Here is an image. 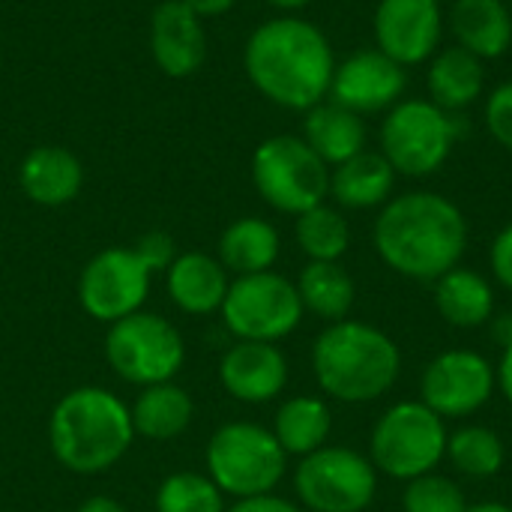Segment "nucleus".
Listing matches in <instances>:
<instances>
[{"instance_id": "obj_22", "label": "nucleus", "mask_w": 512, "mask_h": 512, "mask_svg": "<svg viewBox=\"0 0 512 512\" xmlns=\"http://www.w3.org/2000/svg\"><path fill=\"white\" fill-rule=\"evenodd\" d=\"M396 183L393 165L384 159V153H357L348 162L336 165L330 174V195L348 207V210H369L390 198Z\"/></svg>"}, {"instance_id": "obj_14", "label": "nucleus", "mask_w": 512, "mask_h": 512, "mask_svg": "<svg viewBox=\"0 0 512 512\" xmlns=\"http://www.w3.org/2000/svg\"><path fill=\"white\" fill-rule=\"evenodd\" d=\"M444 15L438 0H381L375 9L378 51L399 66H417L438 51Z\"/></svg>"}, {"instance_id": "obj_3", "label": "nucleus", "mask_w": 512, "mask_h": 512, "mask_svg": "<svg viewBox=\"0 0 512 512\" xmlns=\"http://www.w3.org/2000/svg\"><path fill=\"white\" fill-rule=\"evenodd\" d=\"M132 414L105 387L69 390L48 417V447L72 474H105L132 447Z\"/></svg>"}, {"instance_id": "obj_1", "label": "nucleus", "mask_w": 512, "mask_h": 512, "mask_svg": "<svg viewBox=\"0 0 512 512\" xmlns=\"http://www.w3.org/2000/svg\"><path fill=\"white\" fill-rule=\"evenodd\" d=\"M243 66L264 99L291 111H309L330 93L336 57L330 39L312 21L285 15L252 30Z\"/></svg>"}, {"instance_id": "obj_5", "label": "nucleus", "mask_w": 512, "mask_h": 512, "mask_svg": "<svg viewBox=\"0 0 512 512\" xmlns=\"http://www.w3.org/2000/svg\"><path fill=\"white\" fill-rule=\"evenodd\" d=\"M204 459L207 477L219 486V492L243 501L273 495V489L285 477L288 453L264 426L228 423L213 432Z\"/></svg>"}, {"instance_id": "obj_32", "label": "nucleus", "mask_w": 512, "mask_h": 512, "mask_svg": "<svg viewBox=\"0 0 512 512\" xmlns=\"http://www.w3.org/2000/svg\"><path fill=\"white\" fill-rule=\"evenodd\" d=\"M402 507L405 512H468V501L453 480L423 474L408 483Z\"/></svg>"}, {"instance_id": "obj_42", "label": "nucleus", "mask_w": 512, "mask_h": 512, "mask_svg": "<svg viewBox=\"0 0 512 512\" xmlns=\"http://www.w3.org/2000/svg\"><path fill=\"white\" fill-rule=\"evenodd\" d=\"M438 3H453V0H438Z\"/></svg>"}, {"instance_id": "obj_21", "label": "nucleus", "mask_w": 512, "mask_h": 512, "mask_svg": "<svg viewBox=\"0 0 512 512\" xmlns=\"http://www.w3.org/2000/svg\"><path fill=\"white\" fill-rule=\"evenodd\" d=\"M303 141L327 162L342 165L351 156L363 153L366 147V126L363 117L336 105V102H318L306 111L303 120Z\"/></svg>"}, {"instance_id": "obj_37", "label": "nucleus", "mask_w": 512, "mask_h": 512, "mask_svg": "<svg viewBox=\"0 0 512 512\" xmlns=\"http://www.w3.org/2000/svg\"><path fill=\"white\" fill-rule=\"evenodd\" d=\"M198 18H216V15H225L237 0H183Z\"/></svg>"}, {"instance_id": "obj_27", "label": "nucleus", "mask_w": 512, "mask_h": 512, "mask_svg": "<svg viewBox=\"0 0 512 512\" xmlns=\"http://www.w3.org/2000/svg\"><path fill=\"white\" fill-rule=\"evenodd\" d=\"M330 408L315 399V396H297L288 399L279 414H276V441L285 453L291 456H309L315 450L324 447V441L330 438Z\"/></svg>"}, {"instance_id": "obj_16", "label": "nucleus", "mask_w": 512, "mask_h": 512, "mask_svg": "<svg viewBox=\"0 0 512 512\" xmlns=\"http://www.w3.org/2000/svg\"><path fill=\"white\" fill-rule=\"evenodd\" d=\"M150 51L168 78H189L207 60L201 18L183 0H162L150 18Z\"/></svg>"}, {"instance_id": "obj_7", "label": "nucleus", "mask_w": 512, "mask_h": 512, "mask_svg": "<svg viewBox=\"0 0 512 512\" xmlns=\"http://www.w3.org/2000/svg\"><path fill=\"white\" fill-rule=\"evenodd\" d=\"M105 360L126 384L153 387L174 381V375L183 369L186 345L171 321L141 309L108 324Z\"/></svg>"}, {"instance_id": "obj_13", "label": "nucleus", "mask_w": 512, "mask_h": 512, "mask_svg": "<svg viewBox=\"0 0 512 512\" xmlns=\"http://www.w3.org/2000/svg\"><path fill=\"white\" fill-rule=\"evenodd\" d=\"M495 372L474 351H447L423 372V405L444 417H465L483 408L492 396Z\"/></svg>"}, {"instance_id": "obj_8", "label": "nucleus", "mask_w": 512, "mask_h": 512, "mask_svg": "<svg viewBox=\"0 0 512 512\" xmlns=\"http://www.w3.org/2000/svg\"><path fill=\"white\" fill-rule=\"evenodd\" d=\"M459 141V120L432 99L396 102L381 123V153L396 174H435Z\"/></svg>"}, {"instance_id": "obj_30", "label": "nucleus", "mask_w": 512, "mask_h": 512, "mask_svg": "<svg viewBox=\"0 0 512 512\" xmlns=\"http://www.w3.org/2000/svg\"><path fill=\"white\" fill-rule=\"evenodd\" d=\"M447 456L468 477H492L504 468V444L483 426H468L447 438Z\"/></svg>"}, {"instance_id": "obj_23", "label": "nucleus", "mask_w": 512, "mask_h": 512, "mask_svg": "<svg viewBox=\"0 0 512 512\" xmlns=\"http://www.w3.org/2000/svg\"><path fill=\"white\" fill-rule=\"evenodd\" d=\"M129 414H132L135 435L147 441H171L189 429L195 405L183 387H177L174 381H165V384L141 387Z\"/></svg>"}, {"instance_id": "obj_10", "label": "nucleus", "mask_w": 512, "mask_h": 512, "mask_svg": "<svg viewBox=\"0 0 512 512\" xmlns=\"http://www.w3.org/2000/svg\"><path fill=\"white\" fill-rule=\"evenodd\" d=\"M219 312L225 327L240 342H279L297 330L303 318V300L294 282L273 270H264L252 276H237L228 285Z\"/></svg>"}, {"instance_id": "obj_6", "label": "nucleus", "mask_w": 512, "mask_h": 512, "mask_svg": "<svg viewBox=\"0 0 512 512\" xmlns=\"http://www.w3.org/2000/svg\"><path fill=\"white\" fill-rule=\"evenodd\" d=\"M252 183L279 213L300 216L330 195V165L297 135H273L252 156Z\"/></svg>"}, {"instance_id": "obj_18", "label": "nucleus", "mask_w": 512, "mask_h": 512, "mask_svg": "<svg viewBox=\"0 0 512 512\" xmlns=\"http://www.w3.org/2000/svg\"><path fill=\"white\" fill-rule=\"evenodd\" d=\"M18 186L39 207H63L75 201L84 186L81 159L66 147H33L18 165Z\"/></svg>"}, {"instance_id": "obj_38", "label": "nucleus", "mask_w": 512, "mask_h": 512, "mask_svg": "<svg viewBox=\"0 0 512 512\" xmlns=\"http://www.w3.org/2000/svg\"><path fill=\"white\" fill-rule=\"evenodd\" d=\"M498 381H501V390H504L507 402L512 405V342H510V345H504V357H501Z\"/></svg>"}, {"instance_id": "obj_26", "label": "nucleus", "mask_w": 512, "mask_h": 512, "mask_svg": "<svg viewBox=\"0 0 512 512\" xmlns=\"http://www.w3.org/2000/svg\"><path fill=\"white\" fill-rule=\"evenodd\" d=\"M435 306L453 327H480L495 309L492 285L474 270L453 267L435 282Z\"/></svg>"}, {"instance_id": "obj_20", "label": "nucleus", "mask_w": 512, "mask_h": 512, "mask_svg": "<svg viewBox=\"0 0 512 512\" xmlns=\"http://www.w3.org/2000/svg\"><path fill=\"white\" fill-rule=\"evenodd\" d=\"M450 27L459 45L480 60L501 57L512 42V12L504 0H453Z\"/></svg>"}, {"instance_id": "obj_19", "label": "nucleus", "mask_w": 512, "mask_h": 512, "mask_svg": "<svg viewBox=\"0 0 512 512\" xmlns=\"http://www.w3.org/2000/svg\"><path fill=\"white\" fill-rule=\"evenodd\" d=\"M228 285V270L207 252H183L168 267V297L186 315L219 312Z\"/></svg>"}, {"instance_id": "obj_25", "label": "nucleus", "mask_w": 512, "mask_h": 512, "mask_svg": "<svg viewBox=\"0 0 512 512\" xmlns=\"http://www.w3.org/2000/svg\"><path fill=\"white\" fill-rule=\"evenodd\" d=\"M483 84H486L483 60L465 51L462 45L444 48L429 66V93L432 102L444 111H459L477 102Z\"/></svg>"}, {"instance_id": "obj_35", "label": "nucleus", "mask_w": 512, "mask_h": 512, "mask_svg": "<svg viewBox=\"0 0 512 512\" xmlns=\"http://www.w3.org/2000/svg\"><path fill=\"white\" fill-rule=\"evenodd\" d=\"M492 270L498 282L512 291V225H507L492 243Z\"/></svg>"}, {"instance_id": "obj_31", "label": "nucleus", "mask_w": 512, "mask_h": 512, "mask_svg": "<svg viewBox=\"0 0 512 512\" xmlns=\"http://www.w3.org/2000/svg\"><path fill=\"white\" fill-rule=\"evenodd\" d=\"M156 512H225V501L207 474L180 471L162 480L156 492Z\"/></svg>"}, {"instance_id": "obj_28", "label": "nucleus", "mask_w": 512, "mask_h": 512, "mask_svg": "<svg viewBox=\"0 0 512 512\" xmlns=\"http://www.w3.org/2000/svg\"><path fill=\"white\" fill-rule=\"evenodd\" d=\"M297 294L303 309L327 321H342L354 306V282L339 261H309L300 273Z\"/></svg>"}, {"instance_id": "obj_39", "label": "nucleus", "mask_w": 512, "mask_h": 512, "mask_svg": "<svg viewBox=\"0 0 512 512\" xmlns=\"http://www.w3.org/2000/svg\"><path fill=\"white\" fill-rule=\"evenodd\" d=\"M78 512H126L123 510V504H117L114 498H105V495H93V498H87Z\"/></svg>"}, {"instance_id": "obj_41", "label": "nucleus", "mask_w": 512, "mask_h": 512, "mask_svg": "<svg viewBox=\"0 0 512 512\" xmlns=\"http://www.w3.org/2000/svg\"><path fill=\"white\" fill-rule=\"evenodd\" d=\"M468 512H512V507L507 504H477V507H468Z\"/></svg>"}, {"instance_id": "obj_4", "label": "nucleus", "mask_w": 512, "mask_h": 512, "mask_svg": "<svg viewBox=\"0 0 512 512\" xmlns=\"http://www.w3.org/2000/svg\"><path fill=\"white\" fill-rule=\"evenodd\" d=\"M396 342L360 321L330 324L312 348V369L321 390L339 402L381 399L399 378Z\"/></svg>"}, {"instance_id": "obj_2", "label": "nucleus", "mask_w": 512, "mask_h": 512, "mask_svg": "<svg viewBox=\"0 0 512 512\" xmlns=\"http://www.w3.org/2000/svg\"><path fill=\"white\" fill-rule=\"evenodd\" d=\"M468 246L462 210L435 192H408L390 201L375 222V249L387 267L408 279L438 282Z\"/></svg>"}, {"instance_id": "obj_40", "label": "nucleus", "mask_w": 512, "mask_h": 512, "mask_svg": "<svg viewBox=\"0 0 512 512\" xmlns=\"http://www.w3.org/2000/svg\"><path fill=\"white\" fill-rule=\"evenodd\" d=\"M270 6H276V9H285V12H294V9H303V6H309L312 0H267Z\"/></svg>"}, {"instance_id": "obj_34", "label": "nucleus", "mask_w": 512, "mask_h": 512, "mask_svg": "<svg viewBox=\"0 0 512 512\" xmlns=\"http://www.w3.org/2000/svg\"><path fill=\"white\" fill-rule=\"evenodd\" d=\"M135 255L144 261V267L156 276V273H165L174 258H177V249H174V240L165 234V231H147L138 237V243L132 246Z\"/></svg>"}, {"instance_id": "obj_11", "label": "nucleus", "mask_w": 512, "mask_h": 512, "mask_svg": "<svg viewBox=\"0 0 512 512\" xmlns=\"http://www.w3.org/2000/svg\"><path fill=\"white\" fill-rule=\"evenodd\" d=\"M294 489L312 512H363L378 489L375 465L348 447H321L297 465Z\"/></svg>"}, {"instance_id": "obj_33", "label": "nucleus", "mask_w": 512, "mask_h": 512, "mask_svg": "<svg viewBox=\"0 0 512 512\" xmlns=\"http://www.w3.org/2000/svg\"><path fill=\"white\" fill-rule=\"evenodd\" d=\"M486 126L501 147L512 150V81L492 90L486 102Z\"/></svg>"}, {"instance_id": "obj_29", "label": "nucleus", "mask_w": 512, "mask_h": 512, "mask_svg": "<svg viewBox=\"0 0 512 512\" xmlns=\"http://www.w3.org/2000/svg\"><path fill=\"white\" fill-rule=\"evenodd\" d=\"M297 243L312 261H339L348 252L351 231L339 210L318 204L297 216Z\"/></svg>"}, {"instance_id": "obj_17", "label": "nucleus", "mask_w": 512, "mask_h": 512, "mask_svg": "<svg viewBox=\"0 0 512 512\" xmlns=\"http://www.w3.org/2000/svg\"><path fill=\"white\" fill-rule=\"evenodd\" d=\"M219 381L237 402L264 405L276 399L288 384V360L273 342L231 345L219 363Z\"/></svg>"}, {"instance_id": "obj_9", "label": "nucleus", "mask_w": 512, "mask_h": 512, "mask_svg": "<svg viewBox=\"0 0 512 512\" xmlns=\"http://www.w3.org/2000/svg\"><path fill=\"white\" fill-rule=\"evenodd\" d=\"M447 453L444 420L423 402L393 405L372 429V465L396 480L429 474Z\"/></svg>"}, {"instance_id": "obj_24", "label": "nucleus", "mask_w": 512, "mask_h": 512, "mask_svg": "<svg viewBox=\"0 0 512 512\" xmlns=\"http://www.w3.org/2000/svg\"><path fill=\"white\" fill-rule=\"evenodd\" d=\"M279 258V231L258 216L231 222L219 237V264L237 276L264 273Z\"/></svg>"}, {"instance_id": "obj_15", "label": "nucleus", "mask_w": 512, "mask_h": 512, "mask_svg": "<svg viewBox=\"0 0 512 512\" xmlns=\"http://www.w3.org/2000/svg\"><path fill=\"white\" fill-rule=\"evenodd\" d=\"M405 84H408L405 66H399L384 51L369 48L336 63L330 96L336 105L354 114H375L393 108L402 99Z\"/></svg>"}, {"instance_id": "obj_12", "label": "nucleus", "mask_w": 512, "mask_h": 512, "mask_svg": "<svg viewBox=\"0 0 512 512\" xmlns=\"http://www.w3.org/2000/svg\"><path fill=\"white\" fill-rule=\"evenodd\" d=\"M150 279L153 273L144 267L135 249H102L78 276V303L90 318L114 324L132 312H141L150 294Z\"/></svg>"}, {"instance_id": "obj_36", "label": "nucleus", "mask_w": 512, "mask_h": 512, "mask_svg": "<svg viewBox=\"0 0 512 512\" xmlns=\"http://www.w3.org/2000/svg\"><path fill=\"white\" fill-rule=\"evenodd\" d=\"M225 512H300L294 504L276 498V495H258V498H243L231 510Z\"/></svg>"}]
</instances>
